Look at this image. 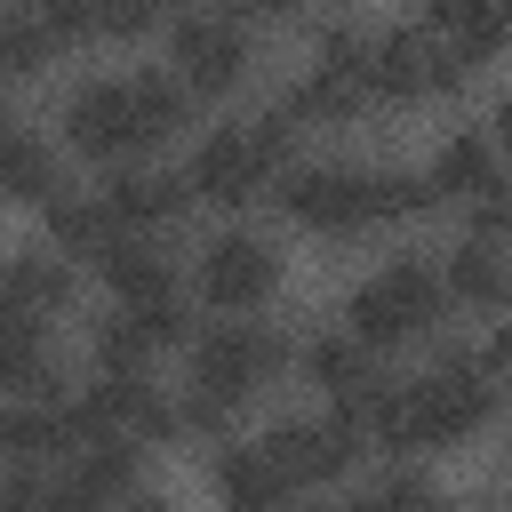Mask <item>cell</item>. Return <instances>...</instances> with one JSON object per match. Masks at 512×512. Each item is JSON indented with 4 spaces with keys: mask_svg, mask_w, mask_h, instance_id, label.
<instances>
[{
    "mask_svg": "<svg viewBox=\"0 0 512 512\" xmlns=\"http://www.w3.org/2000/svg\"><path fill=\"white\" fill-rule=\"evenodd\" d=\"M280 368V336L272 328H248V320H224L192 344V384L216 392V400H248L264 376Z\"/></svg>",
    "mask_w": 512,
    "mask_h": 512,
    "instance_id": "3957f363",
    "label": "cell"
},
{
    "mask_svg": "<svg viewBox=\"0 0 512 512\" xmlns=\"http://www.w3.org/2000/svg\"><path fill=\"white\" fill-rule=\"evenodd\" d=\"M0 384H8V392H40V384H48L40 312H24V304H8V312H0Z\"/></svg>",
    "mask_w": 512,
    "mask_h": 512,
    "instance_id": "e0dca14e",
    "label": "cell"
},
{
    "mask_svg": "<svg viewBox=\"0 0 512 512\" xmlns=\"http://www.w3.org/2000/svg\"><path fill=\"white\" fill-rule=\"evenodd\" d=\"M272 440V456L288 464V480L304 488V480H344L352 472V456H360V424L336 408L328 424H280V432H264Z\"/></svg>",
    "mask_w": 512,
    "mask_h": 512,
    "instance_id": "30bf717a",
    "label": "cell"
},
{
    "mask_svg": "<svg viewBox=\"0 0 512 512\" xmlns=\"http://www.w3.org/2000/svg\"><path fill=\"white\" fill-rule=\"evenodd\" d=\"M56 40H80V32H104V0H40L32 8Z\"/></svg>",
    "mask_w": 512,
    "mask_h": 512,
    "instance_id": "83f0119b",
    "label": "cell"
},
{
    "mask_svg": "<svg viewBox=\"0 0 512 512\" xmlns=\"http://www.w3.org/2000/svg\"><path fill=\"white\" fill-rule=\"evenodd\" d=\"M168 48H176V72H184L200 96H224V88L240 80V64H248V48H240V32H232L224 8H216V16H184Z\"/></svg>",
    "mask_w": 512,
    "mask_h": 512,
    "instance_id": "8fae6325",
    "label": "cell"
},
{
    "mask_svg": "<svg viewBox=\"0 0 512 512\" xmlns=\"http://www.w3.org/2000/svg\"><path fill=\"white\" fill-rule=\"evenodd\" d=\"M312 64H320V72L296 88V120H352V112H360V96H376V88H368V40L328 32Z\"/></svg>",
    "mask_w": 512,
    "mask_h": 512,
    "instance_id": "9c48e42d",
    "label": "cell"
},
{
    "mask_svg": "<svg viewBox=\"0 0 512 512\" xmlns=\"http://www.w3.org/2000/svg\"><path fill=\"white\" fill-rule=\"evenodd\" d=\"M280 200H288V216L304 232H360V224H376V176H360V168H296Z\"/></svg>",
    "mask_w": 512,
    "mask_h": 512,
    "instance_id": "8992f818",
    "label": "cell"
},
{
    "mask_svg": "<svg viewBox=\"0 0 512 512\" xmlns=\"http://www.w3.org/2000/svg\"><path fill=\"white\" fill-rule=\"evenodd\" d=\"M432 184H440L448 200H480V192L496 184V152H488L480 136H448L440 160H432Z\"/></svg>",
    "mask_w": 512,
    "mask_h": 512,
    "instance_id": "d6986e66",
    "label": "cell"
},
{
    "mask_svg": "<svg viewBox=\"0 0 512 512\" xmlns=\"http://www.w3.org/2000/svg\"><path fill=\"white\" fill-rule=\"evenodd\" d=\"M272 280H280V256H272L256 232H224V240H208V256H200V296L224 304V312H256V304L272 296Z\"/></svg>",
    "mask_w": 512,
    "mask_h": 512,
    "instance_id": "52a82bcc",
    "label": "cell"
},
{
    "mask_svg": "<svg viewBox=\"0 0 512 512\" xmlns=\"http://www.w3.org/2000/svg\"><path fill=\"white\" fill-rule=\"evenodd\" d=\"M304 368H312V384H328L336 400H352V392L368 384V344H360V336H320V344L304 352Z\"/></svg>",
    "mask_w": 512,
    "mask_h": 512,
    "instance_id": "603a6c76",
    "label": "cell"
},
{
    "mask_svg": "<svg viewBox=\"0 0 512 512\" xmlns=\"http://www.w3.org/2000/svg\"><path fill=\"white\" fill-rule=\"evenodd\" d=\"M488 128H496V144L512 152V104H496V120H488Z\"/></svg>",
    "mask_w": 512,
    "mask_h": 512,
    "instance_id": "836d02e7",
    "label": "cell"
},
{
    "mask_svg": "<svg viewBox=\"0 0 512 512\" xmlns=\"http://www.w3.org/2000/svg\"><path fill=\"white\" fill-rule=\"evenodd\" d=\"M64 144L88 152V160H128L136 144H152V136H144V112H136V88H128V80L80 88V96L64 104Z\"/></svg>",
    "mask_w": 512,
    "mask_h": 512,
    "instance_id": "277c9868",
    "label": "cell"
},
{
    "mask_svg": "<svg viewBox=\"0 0 512 512\" xmlns=\"http://www.w3.org/2000/svg\"><path fill=\"white\" fill-rule=\"evenodd\" d=\"M104 200H112V216H120V224H168V216L192 200V176L176 184V176H144V168H128V176H112V184H104Z\"/></svg>",
    "mask_w": 512,
    "mask_h": 512,
    "instance_id": "5bb4252c",
    "label": "cell"
},
{
    "mask_svg": "<svg viewBox=\"0 0 512 512\" xmlns=\"http://www.w3.org/2000/svg\"><path fill=\"white\" fill-rule=\"evenodd\" d=\"M8 304H24V312H64V304H72L64 256H16V264H8Z\"/></svg>",
    "mask_w": 512,
    "mask_h": 512,
    "instance_id": "44dd1931",
    "label": "cell"
},
{
    "mask_svg": "<svg viewBox=\"0 0 512 512\" xmlns=\"http://www.w3.org/2000/svg\"><path fill=\"white\" fill-rule=\"evenodd\" d=\"M448 296L456 304H504L512 296V264L488 248V232L464 240V248H448Z\"/></svg>",
    "mask_w": 512,
    "mask_h": 512,
    "instance_id": "2e32d148",
    "label": "cell"
},
{
    "mask_svg": "<svg viewBox=\"0 0 512 512\" xmlns=\"http://www.w3.org/2000/svg\"><path fill=\"white\" fill-rule=\"evenodd\" d=\"M504 16H512V0H504Z\"/></svg>",
    "mask_w": 512,
    "mask_h": 512,
    "instance_id": "e575fe53",
    "label": "cell"
},
{
    "mask_svg": "<svg viewBox=\"0 0 512 512\" xmlns=\"http://www.w3.org/2000/svg\"><path fill=\"white\" fill-rule=\"evenodd\" d=\"M440 304H448V272L392 264V272H376V280L352 288L344 320H352V336L376 352V344H408V336H424V328L440 320Z\"/></svg>",
    "mask_w": 512,
    "mask_h": 512,
    "instance_id": "6da1fadb",
    "label": "cell"
},
{
    "mask_svg": "<svg viewBox=\"0 0 512 512\" xmlns=\"http://www.w3.org/2000/svg\"><path fill=\"white\" fill-rule=\"evenodd\" d=\"M440 200L432 176H376V216H424Z\"/></svg>",
    "mask_w": 512,
    "mask_h": 512,
    "instance_id": "4316f807",
    "label": "cell"
},
{
    "mask_svg": "<svg viewBox=\"0 0 512 512\" xmlns=\"http://www.w3.org/2000/svg\"><path fill=\"white\" fill-rule=\"evenodd\" d=\"M96 272L112 280V296H120V304H144V296H176V280H168V256H160L152 240H128V232H120V240L96 256Z\"/></svg>",
    "mask_w": 512,
    "mask_h": 512,
    "instance_id": "4fadbf2b",
    "label": "cell"
},
{
    "mask_svg": "<svg viewBox=\"0 0 512 512\" xmlns=\"http://www.w3.org/2000/svg\"><path fill=\"white\" fill-rule=\"evenodd\" d=\"M216 8H224V16H288L296 0H216Z\"/></svg>",
    "mask_w": 512,
    "mask_h": 512,
    "instance_id": "1f68e13d",
    "label": "cell"
},
{
    "mask_svg": "<svg viewBox=\"0 0 512 512\" xmlns=\"http://www.w3.org/2000/svg\"><path fill=\"white\" fill-rule=\"evenodd\" d=\"M48 48H56V32H48L40 16H8V32H0V64H8V80H32V72L48 64Z\"/></svg>",
    "mask_w": 512,
    "mask_h": 512,
    "instance_id": "484cf974",
    "label": "cell"
},
{
    "mask_svg": "<svg viewBox=\"0 0 512 512\" xmlns=\"http://www.w3.org/2000/svg\"><path fill=\"white\" fill-rule=\"evenodd\" d=\"M48 232H56L64 256H88L96 264L120 240V216H112V200H48Z\"/></svg>",
    "mask_w": 512,
    "mask_h": 512,
    "instance_id": "9a60e30c",
    "label": "cell"
},
{
    "mask_svg": "<svg viewBox=\"0 0 512 512\" xmlns=\"http://www.w3.org/2000/svg\"><path fill=\"white\" fill-rule=\"evenodd\" d=\"M424 496H432L424 480H376L368 488V504H424Z\"/></svg>",
    "mask_w": 512,
    "mask_h": 512,
    "instance_id": "f546056e",
    "label": "cell"
},
{
    "mask_svg": "<svg viewBox=\"0 0 512 512\" xmlns=\"http://www.w3.org/2000/svg\"><path fill=\"white\" fill-rule=\"evenodd\" d=\"M0 448H8V464H40V456L72 448L64 408H8V416H0Z\"/></svg>",
    "mask_w": 512,
    "mask_h": 512,
    "instance_id": "ffe728a7",
    "label": "cell"
},
{
    "mask_svg": "<svg viewBox=\"0 0 512 512\" xmlns=\"http://www.w3.org/2000/svg\"><path fill=\"white\" fill-rule=\"evenodd\" d=\"M216 488H224V504H280L296 480L272 456V440H256V448H224L216 456Z\"/></svg>",
    "mask_w": 512,
    "mask_h": 512,
    "instance_id": "7c38bea8",
    "label": "cell"
},
{
    "mask_svg": "<svg viewBox=\"0 0 512 512\" xmlns=\"http://www.w3.org/2000/svg\"><path fill=\"white\" fill-rule=\"evenodd\" d=\"M488 376H496V384H512V328H496V336H488Z\"/></svg>",
    "mask_w": 512,
    "mask_h": 512,
    "instance_id": "4dcf8cb0",
    "label": "cell"
},
{
    "mask_svg": "<svg viewBox=\"0 0 512 512\" xmlns=\"http://www.w3.org/2000/svg\"><path fill=\"white\" fill-rule=\"evenodd\" d=\"M128 88H136V112H144V136H152V144H160V136H176V128L192 120V96H200L184 72H176V80L144 72V80H128Z\"/></svg>",
    "mask_w": 512,
    "mask_h": 512,
    "instance_id": "7402d4cb",
    "label": "cell"
},
{
    "mask_svg": "<svg viewBox=\"0 0 512 512\" xmlns=\"http://www.w3.org/2000/svg\"><path fill=\"white\" fill-rule=\"evenodd\" d=\"M504 40H512V16H504V0H464V8L448 16V48H456V64H488Z\"/></svg>",
    "mask_w": 512,
    "mask_h": 512,
    "instance_id": "ac0fdd59",
    "label": "cell"
},
{
    "mask_svg": "<svg viewBox=\"0 0 512 512\" xmlns=\"http://www.w3.org/2000/svg\"><path fill=\"white\" fill-rule=\"evenodd\" d=\"M264 184H272V152L256 144L248 120H240V128H216V136L192 152V200H208V208H248Z\"/></svg>",
    "mask_w": 512,
    "mask_h": 512,
    "instance_id": "5b68a950",
    "label": "cell"
},
{
    "mask_svg": "<svg viewBox=\"0 0 512 512\" xmlns=\"http://www.w3.org/2000/svg\"><path fill=\"white\" fill-rule=\"evenodd\" d=\"M416 8H424V16H432V24H448V16H456V8H464V0H416Z\"/></svg>",
    "mask_w": 512,
    "mask_h": 512,
    "instance_id": "d6a6232c",
    "label": "cell"
},
{
    "mask_svg": "<svg viewBox=\"0 0 512 512\" xmlns=\"http://www.w3.org/2000/svg\"><path fill=\"white\" fill-rule=\"evenodd\" d=\"M408 400H416V440L440 448V440H464V432L488 424L496 376H488V360H456V352H448L424 384H408Z\"/></svg>",
    "mask_w": 512,
    "mask_h": 512,
    "instance_id": "7a4b0ae2",
    "label": "cell"
},
{
    "mask_svg": "<svg viewBox=\"0 0 512 512\" xmlns=\"http://www.w3.org/2000/svg\"><path fill=\"white\" fill-rule=\"evenodd\" d=\"M8 192H16V200H48V192H56V160H48V144H40L32 128L8 136Z\"/></svg>",
    "mask_w": 512,
    "mask_h": 512,
    "instance_id": "cb8c5ba5",
    "label": "cell"
},
{
    "mask_svg": "<svg viewBox=\"0 0 512 512\" xmlns=\"http://www.w3.org/2000/svg\"><path fill=\"white\" fill-rule=\"evenodd\" d=\"M464 64L456 48H432L424 32H384L368 40V88L376 96H424V88H456Z\"/></svg>",
    "mask_w": 512,
    "mask_h": 512,
    "instance_id": "ba28073f",
    "label": "cell"
},
{
    "mask_svg": "<svg viewBox=\"0 0 512 512\" xmlns=\"http://www.w3.org/2000/svg\"><path fill=\"white\" fill-rule=\"evenodd\" d=\"M152 16H168V0H104V32H144Z\"/></svg>",
    "mask_w": 512,
    "mask_h": 512,
    "instance_id": "f1b7e54d",
    "label": "cell"
},
{
    "mask_svg": "<svg viewBox=\"0 0 512 512\" xmlns=\"http://www.w3.org/2000/svg\"><path fill=\"white\" fill-rule=\"evenodd\" d=\"M144 352H160L136 320V304H120L112 320H96V368H144Z\"/></svg>",
    "mask_w": 512,
    "mask_h": 512,
    "instance_id": "d4e9b609",
    "label": "cell"
}]
</instances>
